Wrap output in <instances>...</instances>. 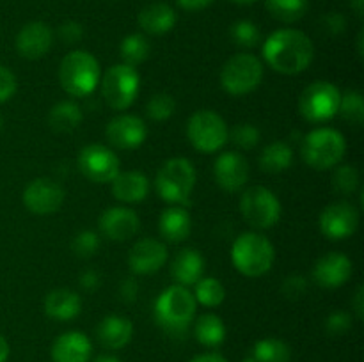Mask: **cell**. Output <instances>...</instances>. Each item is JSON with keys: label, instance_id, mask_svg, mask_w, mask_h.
Masks as SVG:
<instances>
[{"label": "cell", "instance_id": "cell-1", "mask_svg": "<svg viewBox=\"0 0 364 362\" xmlns=\"http://www.w3.org/2000/svg\"><path fill=\"white\" fill-rule=\"evenodd\" d=\"M263 57L277 73L299 75L311 64L315 46L302 31L279 28L263 43Z\"/></svg>", "mask_w": 364, "mask_h": 362}, {"label": "cell", "instance_id": "cell-2", "mask_svg": "<svg viewBox=\"0 0 364 362\" xmlns=\"http://www.w3.org/2000/svg\"><path fill=\"white\" fill-rule=\"evenodd\" d=\"M194 295L185 286L174 284L164 290L155 302V318L156 323L166 330L169 336L181 337L187 332L188 325L192 323L196 314Z\"/></svg>", "mask_w": 364, "mask_h": 362}, {"label": "cell", "instance_id": "cell-3", "mask_svg": "<svg viewBox=\"0 0 364 362\" xmlns=\"http://www.w3.org/2000/svg\"><path fill=\"white\" fill-rule=\"evenodd\" d=\"M60 87L75 98L89 96L100 84V62L85 50L70 52L59 66Z\"/></svg>", "mask_w": 364, "mask_h": 362}, {"label": "cell", "instance_id": "cell-4", "mask_svg": "<svg viewBox=\"0 0 364 362\" xmlns=\"http://www.w3.org/2000/svg\"><path fill=\"white\" fill-rule=\"evenodd\" d=\"M276 259L274 245L258 233H244L233 241L231 261L235 268L247 277H262Z\"/></svg>", "mask_w": 364, "mask_h": 362}, {"label": "cell", "instance_id": "cell-5", "mask_svg": "<svg viewBox=\"0 0 364 362\" xmlns=\"http://www.w3.org/2000/svg\"><path fill=\"white\" fill-rule=\"evenodd\" d=\"M302 158L316 170L336 167L347 151V141L334 128H316L302 141Z\"/></svg>", "mask_w": 364, "mask_h": 362}, {"label": "cell", "instance_id": "cell-6", "mask_svg": "<svg viewBox=\"0 0 364 362\" xmlns=\"http://www.w3.org/2000/svg\"><path fill=\"white\" fill-rule=\"evenodd\" d=\"M196 185V169L187 158H171L160 167L155 187L160 199L173 204H188Z\"/></svg>", "mask_w": 364, "mask_h": 362}, {"label": "cell", "instance_id": "cell-7", "mask_svg": "<svg viewBox=\"0 0 364 362\" xmlns=\"http://www.w3.org/2000/svg\"><path fill=\"white\" fill-rule=\"evenodd\" d=\"M263 80V64L252 53H237L223 66L220 85L231 96H245Z\"/></svg>", "mask_w": 364, "mask_h": 362}, {"label": "cell", "instance_id": "cell-8", "mask_svg": "<svg viewBox=\"0 0 364 362\" xmlns=\"http://www.w3.org/2000/svg\"><path fill=\"white\" fill-rule=\"evenodd\" d=\"M141 89L137 70L128 64H114L102 80V96L112 110H127L135 102Z\"/></svg>", "mask_w": 364, "mask_h": 362}, {"label": "cell", "instance_id": "cell-9", "mask_svg": "<svg viewBox=\"0 0 364 362\" xmlns=\"http://www.w3.org/2000/svg\"><path fill=\"white\" fill-rule=\"evenodd\" d=\"M340 89L326 80H316L302 91L299 98L301 116L309 123H323L333 119L340 109Z\"/></svg>", "mask_w": 364, "mask_h": 362}, {"label": "cell", "instance_id": "cell-10", "mask_svg": "<svg viewBox=\"0 0 364 362\" xmlns=\"http://www.w3.org/2000/svg\"><path fill=\"white\" fill-rule=\"evenodd\" d=\"M226 121L213 110H199L187 123V137L201 153H217L228 142Z\"/></svg>", "mask_w": 364, "mask_h": 362}, {"label": "cell", "instance_id": "cell-11", "mask_svg": "<svg viewBox=\"0 0 364 362\" xmlns=\"http://www.w3.org/2000/svg\"><path fill=\"white\" fill-rule=\"evenodd\" d=\"M240 212L256 229H270L281 219V202L269 188L251 187L242 195Z\"/></svg>", "mask_w": 364, "mask_h": 362}, {"label": "cell", "instance_id": "cell-12", "mask_svg": "<svg viewBox=\"0 0 364 362\" xmlns=\"http://www.w3.org/2000/svg\"><path fill=\"white\" fill-rule=\"evenodd\" d=\"M78 169L95 183H112L121 172V163L116 153L102 144H89L78 155Z\"/></svg>", "mask_w": 364, "mask_h": 362}, {"label": "cell", "instance_id": "cell-13", "mask_svg": "<svg viewBox=\"0 0 364 362\" xmlns=\"http://www.w3.org/2000/svg\"><path fill=\"white\" fill-rule=\"evenodd\" d=\"M64 188L50 177H38L23 192V204L34 215H50L63 206Z\"/></svg>", "mask_w": 364, "mask_h": 362}, {"label": "cell", "instance_id": "cell-14", "mask_svg": "<svg viewBox=\"0 0 364 362\" xmlns=\"http://www.w3.org/2000/svg\"><path fill=\"white\" fill-rule=\"evenodd\" d=\"M359 226V212L350 202H334L320 215V231L329 240H345Z\"/></svg>", "mask_w": 364, "mask_h": 362}, {"label": "cell", "instance_id": "cell-15", "mask_svg": "<svg viewBox=\"0 0 364 362\" xmlns=\"http://www.w3.org/2000/svg\"><path fill=\"white\" fill-rule=\"evenodd\" d=\"M107 138L110 144L117 149H137L144 144L148 137V126L141 117L134 114H123L117 116L107 124Z\"/></svg>", "mask_w": 364, "mask_h": 362}, {"label": "cell", "instance_id": "cell-16", "mask_svg": "<svg viewBox=\"0 0 364 362\" xmlns=\"http://www.w3.org/2000/svg\"><path fill=\"white\" fill-rule=\"evenodd\" d=\"M213 174H215V181L220 188H224L226 192H237L247 183L249 163L240 153L226 151L217 156Z\"/></svg>", "mask_w": 364, "mask_h": 362}, {"label": "cell", "instance_id": "cell-17", "mask_svg": "<svg viewBox=\"0 0 364 362\" xmlns=\"http://www.w3.org/2000/svg\"><path fill=\"white\" fill-rule=\"evenodd\" d=\"M53 43V32L43 21H31L23 25L16 35V50L28 60L41 59L48 53Z\"/></svg>", "mask_w": 364, "mask_h": 362}, {"label": "cell", "instance_id": "cell-18", "mask_svg": "<svg viewBox=\"0 0 364 362\" xmlns=\"http://www.w3.org/2000/svg\"><path fill=\"white\" fill-rule=\"evenodd\" d=\"M167 261V247L159 240L153 238H144L137 241L132 247L130 256H128V265L130 270L137 275H148L155 273L166 265Z\"/></svg>", "mask_w": 364, "mask_h": 362}, {"label": "cell", "instance_id": "cell-19", "mask_svg": "<svg viewBox=\"0 0 364 362\" xmlns=\"http://www.w3.org/2000/svg\"><path fill=\"white\" fill-rule=\"evenodd\" d=\"M100 231L103 236H107L112 241H124L135 236L141 227L137 213L130 208H109L100 216Z\"/></svg>", "mask_w": 364, "mask_h": 362}, {"label": "cell", "instance_id": "cell-20", "mask_svg": "<svg viewBox=\"0 0 364 362\" xmlns=\"http://www.w3.org/2000/svg\"><path fill=\"white\" fill-rule=\"evenodd\" d=\"M352 261L341 252H329L316 261L313 268V279L322 287H340L350 279Z\"/></svg>", "mask_w": 364, "mask_h": 362}, {"label": "cell", "instance_id": "cell-21", "mask_svg": "<svg viewBox=\"0 0 364 362\" xmlns=\"http://www.w3.org/2000/svg\"><path fill=\"white\" fill-rule=\"evenodd\" d=\"M53 362H89L92 355V343L84 332H64L53 341L50 348Z\"/></svg>", "mask_w": 364, "mask_h": 362}, {"label": "cell", "instance_id": "cell-22", "mask_svg": "<svg viewBox=\"0 0 364 362\" xmlns=\"http://www.w3.org/2000/svg\"><path fill=\"white\" fill-rule=\"evenodd\" d=\"M100 344L107 350H121L127 346L134 336V325L128 318L117 314L105 316L96 329Z\"/></svg>", "mask_w": 364, "mask_h": 362}, {"label": "cell", "instance_id": "cell-23", "mask_svg": "<svg viewBox=\"0 0 364 362\" xmlns=\"http://www.w3.org/2000/svg\"><path fill=\"white\" fill-rule=\"evenodd\" d=\"M82 311V298L75 291L59 287L46 295L45 298V312L52 319L57 322H70L77 318Z\"/></svg>", "mask_w": 364, "mask_h": 362}, {"label": "cell", "instance_id": "cell-24", "mask_svg": "<svg viewBox=\"0 0 364 362\" xmlns=\"http://www.w3.org/2000/svg\"><path fill=\"white\" fill-rule=\"evenodd\" d=\"M203 272H205V259L194 248H183L174 256L171 273L180 286H194L203 277Z\"/></svg>", "mask_w": 364, "mask_h": 362}, {"label": "cell", "instance_id": "cell-25", "mask_svg": "<svg viewBox=\"0 0 364 362\" xmlns=\"http://www.w3.org/2000/svg\"><path fill=\"white\" fill-rule=\"evenodd\" d=\"M137 21L142 31L148 32V34L162 35L173 31V27L176 25V11L169 4H149L139 13Z\"/></svg>", "mask_w": 364, "mask_h": 362}, {"label": "cell", "instance_id": "cell-26", "mask_svg": "<svg viewBox=\"0 0 364 362\" xmlns=\"http://www.w3.org/2000/svg\"><path fill=\"white\" fill-rule=\"evenodd\" d=\"M149 192V180L137 170L119 172L112 180V194L121 202H141Z\"/></svg>", "mask_w": 364, "mask_h": 362}, {"label": "cell", "instance_id": "cell-27", "mask_svg": "<svg viewBox=\"0 0 364 362\" xmlns=\"http://www.w3.org/2000/svg\"><path fill=\"white\" fill-rule=\"evenodd\" d=\"M160 234L171 243H180L187 240L192 231L191 213L181 206H173V208L164 209L159 220Z\"/></svg>", "mask_w": 364, "mask_h": 362}, {"label": "cell", "instance_id": "cell-28", "mask_svg": "<svg viewBox=\"0 0 364 362\" xmlns=\"http://www.w3.org/2000/svg\"><path fill=\"white\" fill-rule=\"evenodd\" d=\"M291 162H294V149L287 142L281 141L269 144L259 155V167L270 174L284 172L287 169H290Z\"/></svg>", "mask_w": 364, "mask_h": 362}, {"label": "cell", "instance_id": "cell-29", "mask_svg": "<svg viewBox=\"0 0 364 362\" xmlns=\"http://www.w3.org/2000/svg\"><path fill=\"white\" fill-rule=\"evenodd\" d=\"M82 110L73 102H60L50 110L48 124L57 133H71L82 123Z\"/></svg>", "mask_w": 364, "mask_h": 362}, {"label": "cell", "instance_id": "cell-30", "mask_svg": "<svg viewBox=\"0 0 364 362\" xmlns=\"http://www.w3.org/2000/svg\"><path fill=\"white\" fill-rule=\"evenodd\" d=\"M196 339L206 348H217L226 339V325L217 314L199 316L194 325Z\"/></svg>", "mask_w": 364, "mask_h": 362}, {"label": "cell", "instance_id": "cell-31", "mask_svg": "<svg viewBox=\"0 0 364 362\" xmlns=\"http://www.w3.org/2000/svg\"><path fill=\"white\" fill-rule=\"evenodd\" d=\"M252 358L256 362H290L291 350L283 339L265 337V339L256 341L252 348Z\"/></svg>", "mask_w": 364, "mask_h": 362}, {"label": "cell", "instance_id": "cell-32", "mask_svg": "<svg viewBox=\"0 0 364 362\" xmlns=\"http://www.w3.org/2000/svg\"><path fill=\"white\" fill-rule=\"evenodd\" d=\"M123 64L135 67L144 62L149 55V41L142 34H130L121 41L119 46Z\"/></svg>", "mask_w": 364, "mask_h": 362}, {"label": "cell", "instance_id": "cell-33", "mask_svg": "<svg viewBox=\"0 0 364 362\" xmlns=\"http://www.w3.org/2000/svg\"><path fill=\"white\" fill-rule=\"evenodd\" d=\"M226 290L215 277H201L194 284V298L196 302L203 304L205 307H217L224 302Z\"/></svg>", "mask_w": 364, "mask_h": 362}, {"label": "cell", "instance_id": "cell-34", "mask_svg": "<svg viewBox=\"0 0 364 362\" xmlns=\"http://www.w3.org/2000/svg\"><path fill=\"white\" fill-rule=\"evenodd\" d=\"M267 9L283 23L299 21L308 11V0H267Z\"/></svg>", "mask_w": 364, "mask_h": 362}, {"label": "cell", "instance_id": "cell-35", "mask_svg": "<svg viewBox=\"0 0 364 362\" xmlns=\"http://www.w3.org/2000/svg\"><path fill=\"white\" fill-rule=\"evenodd\" d=\"M338 112L348 123L361 124L364 121V99L361 92L352 89V91H347L345 94H341Z\"/></svg>", "mask_w": 364, "mask_h": 362}, {"label": "cell", "instance_id": "cell-36", "mask_svg": "<svg viewBox=\"0 0 364 362\" xmlns=\"http://www.w3.org/2000/svg\"><path fill=\"white\" fill-rule=\"evenodd\" d=\"M230 35L235 45L242 46V48H255V46H258L259 39H262L258 25L249 20L235 21L230 28Z\"/></svg>", "mask_w": 364, "mask_h": 362}, {"label": "cell", "instance_id": "cell-37", "mask_svg": "<svg viewBox=\"0 0 364 362\" xmlns=\"http://www.w3.org/2000/svg\"><path fill=\"white\" fill-rule=\"evenodd\" d=\"M334 190L343 195H350L359 187V170L354 165H340L333 174Z\"/></svg>", "mask_w": 364, "mask_h": 362}, {"label": "cell", "instance_id": "cell-38", "mask_svg": "<svg viewBox=\"0 0 364 362\" xmlns=\"http://www.w3.org/2000/svg\"><path fill=\"white\" fill-rule=\"evenodd\" d=\"M174 109H176V102L173 99V96L160 92L149 99L146 105V114L153 121H167L174 114Z\"/></svg>", "mask_w": 364, "mask_h": 362}, {"label": "cell", "instance_id": "cell-39", "mask_svg": "<svg viewBox=\"0 0 364 362\" xmlns=\"http://www.w3.org/2000/svg\"><path fill=\"white\" fill-rule=\"evenodd\" d=\"M228 138L240 149H252L259 142V130L255 124L240 123L228 131Z\"/></svg>", "mask_w": 364, "mask_h": 362}, {"label": "cell", "instance_id": "cell-40", "mask_svg": "<svg viewBox=\"0 0 364 362\" xmlns=\"http://www.w3.org/2000/svg\"><path fill=\"white\" fill-rule=\"evenodd\" d=\"M100 248V236L92 231H82L71 241V251L75 252V256L78 258H92V256L98 252Z\"/></svg>", "mask_w": 364, "mask_h": 362}, {"label": "cell", "instance_id": "cell-41", "mask_svg": "<svg viewBox=\"0 0 364 362\" xmlns=\"http://www.w3.org/2000/svg\"><path fill=\"white\" fill-rule=\"evenodd\" d=\"M350 329H352V318L348 312H343V311L333 312V314H329V318H327L326 322L327 334L333 337L343 336V334H347Z\"/></svg>", "mask_w": 364, "mask_h": 362}, {"label": "cell", "instance_id": "cell-42", "mask_svg": "<svg viewBox=\"0 0 364 362\" xmlns=\"http://www.w3.org/2000/svg\"><path fill=\"white\" fill-rule=\"evenodd\" d=\"M306 290H308V280H306V277L302 275L287 277L283 286H281L283 295L287 298H290V300H297V298H301L302 295L306 293Z\"/></svg>", "mask_w": 364, "mask_h": 362}, {"label": "cell", "instance_id": "cell-43", "mask_svg": "<svg viewBox=\"0 0 364 362\" xmlns=\"http://www.w3.org/2000/svg\"><path fill=\"white\" fill-rule=\"evenodd\" d=\"M16 87V77H14L13 71L7 70L6 66H0V103L13 98Z\"/></svg>", "mask_w": 364, "mask_h": 362}, {"label": "cell", "instance_id": "cell-44", "mask_svg": "<svg viewBox=\"0 0 364 362\" xmlns=\"http://www.w3.org/2000/svg\"><path fill=\"white\" fill-rule=\"evenodd\" d=\"M57 34H59L60 41L63 43H66V45H73V43L80 41L82 39V35H84V28H82V25L77 23V21L68 20L60 25Z\"/></svg>", "mask_w": 364, "mask_h": 362}, {"label": "cell", "instance_id": "cell-45", "mask_svg": "<svg viewBox=\"0 0 364 362\" xmlns=\"http://www.w3.org/2000/svg\"><path fill=\"white\" fill-rule=\"evenodd\" d=\"M320 23L329 35H340L347 28V18L341 13H329L322 18Z\"/></svg>", "mask_w": 364, "mask_h": 362}, {"label": "cell", "instance_id": "cell-46", "mask_svg": "<svg viewBox=\"0 0 364 362\" xmlns=\"http://www.w3.org/2000/svg\"><path fill=\"white\" fill-rule=\"evenodd\" d=\"M100 284H102V277H100V273L95 272V270H87V272H84L80 275V286L84 287V290H98Z\"/></svg>", "mask_w": 364, "mask_h": 362}, {"label": "cell", "instance_id": "cell-47", "mask_svg": "<svg viewBox=\"0 0 364 362\" xmlns=\"http://www.w3.org/2000/svg\"><path fill=\"white\" fill-rule=\"evenodd\" d=\"M213 0H176L178 6L185 11H201L212 6Z\"/></svg>", "mask_w": 364, "mask_h": 362}, {"label": "cell", "instance_id": "cell-48", "mask_svg": "<svg viewBox=\"0 0 364 362\" xmlns=\"http://www.w3.org/2000/svg\"><path fill=\"white\" fill-rule=\"evenodd\" d=\"M139 291V286L134 283V279H127L123 283V286H121V297L124 298V300L132 302L135 300V295H137Z\"/></svg>", "mask_w": 364, "mask_h": 362}, {"label": "cell", "instance_id": "cell-49", "mask_svg": "<svg viewBox=\"0 0 364 362\" xmlns=\"http://www.w3.org/2000/svg\"><path fill=\"white\" fill-rule=\"evenodd\" d=\"M188 362H228V361L226 357H223V355L217 353V351H210V353L198 355V357L191 358Z\"/></svg>", "mask_w": 364, "mask_h": 362}, {"label": "cell", "instance_id": "cell-50", "mask_svg": "<svg viewBox=\"0 0 364 362\" xmlns=\"http://www.w3.org/2000/svg\"><path fill=\"white\" fill-rule=\"evenodd\" d=\"M363 286H359L358 287V291H355V297H354V302H352V304H354V311H355V314H358V318L359 319H363V316H364V302H363Z\"/></svg>", "mask_w": 364, "mask_h": 362}, {"label": "cell", "instance_id": "cell-51", "mask_svg": "<svg viewBox=\"0 0 364 362\" xmlns=\"http://www.w3.org/2000/svg\"><path fill=\"white\" fill-rule=\"evenodd\" d=\"M9 358V343L6 341V337L0 334V362H6Z\"/></svg>", "mask_w": 364, "mask_h": 362}, {"label": "cell", "instance_id": "cell-52", "mask_svg": "<svg viewBox=\"0 0 364 362\" xmlns=\"http://www.w3.org/2000/svg\"><path fill=\"white\" fill-rule=\"evenodd\" d=\"M350 7L354 9V13L358 14L359 18H363L364 14V0H350Z\"/></svg>", "mask_w": 364, "mask_h": 362}, {"label": "cell", "instance_id": "cell-53", "mask_svg": "<svg viewBox=\"0 0 364 362\" xmlns=\"http://www.w3.org/2000/svg\"><path fill=\"white\" fill-rule=\"evenodd\" d=\"M95 362H121V361L117 357H114V355H98V357L95 358Z\"/></svg>", "mask_w": 364, "mask_h": 362}, {"label": "cell", "instance_id": "cell-54", "mask_svg": "<svg viewBox=\"0 0 364 362\" xmlns=\"http://www.w3.org/2000/svg\"><path fill=\"white\" fill-rule=\"evenodd\" d=\"M233 4H238V6H249V4H255L258 0H231Z\"/></svg>", "mask_w": 364, "mask_h": 362}, {"label": "cell", "instance_id": "cell-55", "mask_svg": "<svg viewBox=\"0 0 364 362\" xmlns=\"http://www.w3.org/2000/svg\"><path fill=\"white\" fill-rule=\"evenodd\" d=\"M242 362H256V361H255V358H244Z\"/></svg>", "mask_w": 364, "mask_h": 362}, {"label": "cell", "instance_id": "cell-56", "mask_svg": "<svg viewBox=\"0 0 364 362\" xmlns=\"http://www.w3.org/2000/svg\"><path fill=\"white\" fill-rule=\"evenodd\" d=\"M0 128H2V117H0Z\"/></svg>", "mask_w": 364, "mask_h": 362}]
</instances>
